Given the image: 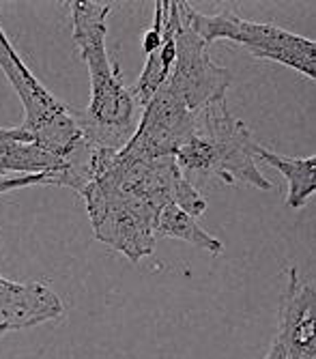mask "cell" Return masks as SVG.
<instances>
[{"mask_svg": "<svg viewBox=\"0 0 316 359\" xmlns=\"http://www.w3.org/2000/svg\"><path fill=\"white\" fill-rule=\"evenodd\" d=\"M62 312L60 297L46 284L0 278V336L56 320Z\"/></svg>", "mask_w": 316, "mask_h": 359, "instance_id": "obj_8", "label": "cell"}, {"mask_svg": "<svg viewBox=\"0 0 316 359\" xmlns=\"http://www.w3.org/2000/svg\"><path fill=\"white\" fill-rule=\"evenodd\" d=\"M181 7L187 24L194 28V32L207 46L219 39H228L243 46L252 56L280 62L310 80L316 78V43L312 39L273 24L247 22L233 11L205 15L198 13L189 3H181Z\"/></svg>", "mask_w": 316, "mask_h": 359, "instance_id": "obj_5", "label": "cell"}, {"mask_svg": "<svg viewBox=\"0 0 316 359\" xmlns=\"http://www.w3.org/2000/svg\"><path fill=\"white\" fill-rule=\"evenodd\" d=\"M92 233L132 263L157 245V219L166 205L192 217L207 211L205 196L177 166L174 157L134 159L118 151H95L92 179L80 194Z\"/></svg>", "mask_w": 316, "mask_h": 359, "instance_id": "obj_1", "label": "cell"}, {"mask_svg": "<svg viewBox=\"0 0 316 359\" xmlns=\"http://www.w3.org/2000/svg\"><path fill=\"white\" fill-rule=\"evenodd\" d=\"M168 9L174 24V65L170 76L162 84L172 97L198 114L209 104L226 100V90L233 84V74L209 56V46L187 24L183 7L177 0H168Z\"/></svg>", "mask_w": 316, "mask_h": 359, "instance_id": "obj_6", "label": "cell"}, {"mask_svg": "<svg viewBox=\"0 0 316 359\" xmlns=\"http://www.w3.org/2000/svg\"><path fill=\"white\" fill-rule=\"evenodd\" d=\"M65 166V159L39 147L20 127H0V179L18 175L56 172Z\"/></svg>", "mask_w": 316, "mask_h": 359, "instance_id": "obj_9", "label": "cell"}, {"mask_svg": "<svg viewBox=\"0 0 316 359\" xmlns=\"http://www.w3.org/2000/svg\"><path fill=\"white\" fill-rule=\"evenodd\" d=\"M174 56H177V50H174V24H172V15H170V9H168V0H166V9H164V41L162 46L157 48L155 52L146 54V62H144V69L136 82L132 90L134 100L140 108H144L151 97L160 90V86L166 82V78L170 76V69L174 65Z\"/></svg>", "mask_w": 316, "mask_h": 359, "instance_id": "obj_11", "label": "cell"}, {"mask_svg": "<svg viewBox=\"0 0 316 359\" xmlns=\"http://www.w3.org/2000/svg\"><path fill=\"white\" fill-rule=\"evenodd\" d=\"M256 159L273 166L289 183L287 205L291 209H301L305 201H310L316 191V157H284L280 153L269 151L259 142Z\"/></svg>", "mask_w": 316, "mask_h": 359, "instance_id": "obj_10", "label": "cell"}, {"mask_svg": "<svg viewBox=\"0 0 316 359\" xmlns=\"http://www.w3.org/2000/svg\"><path fill=\"white\" fill-rule=\"evenodd\" d=\"M265 359H284V357H282L280 348H277L275 344H271V348H269V353L265 355Z\"/></svg>", "mask_w": 316, "mask_h": 359, "instance_id": "obj_13", "label": "cell"}, {"mask_svg": "<svg viewBox=\"0 0 316 359\" xmlns=\"http://www.w3.org/2000/svg\"><path fill=\"white\" fill-rule=\"evenodd\" d=\"M74 41L90 76V104L78 110V127L82 138L106 151H121L134 138L142 108L132 90L123 84L121 72L106 50L108 15L112 3L97 0H69Z\"/></svg>", "mask_w": 316, "mask_h": 359, "instance_id": "obj_2", "label": "cell"}, {"mask_svg": "<svg viewBox=\"0 0 316 359\" xmlns=\"http://www.w3.org/2000/svg\"><path fill=\"white\" fill-rule=\"evenodd\" d=\"M287 284L280 299L275 344L284 359H316V292L314 286L303 282L295 267L284 271Z\"/></svg>", "mask_w": 316, "mask_h": 359, "instance_id": "obj_7", "label": "cell"}, {"mask_svg": "<svg viewBox=\"0 0 316 359\" xmlns=\"http://www.w3.org/2000/svg\"><path fill=\"white\" fill-rule=\"evenodd\" d=\"M256 147L249 127L231 114L226 100H217L198 112L174 161L187 179L217 177L226 185L243 183L269 191L273 183L256 166Z\"/></svg>", "mask_w": 316, "mask_h": 359, "instance_id": "obj_3", "label": "cell"}, {"mask_svg": "<svg viewBox=\"0 0 316 359\" xmlns=\"http://www.w3.org/2000/svg\"><path fill=\"white\" fill-rule=\"evenodd\" d=\"M0 69L18 93L24 108V121L20 129L52 155L65 159L82 140L78 110L56 100L35 78V74L26 67V62L15 52L3 26H0Z\"/></svg>", "mask_w": 316, "mask_h": 359, "instance_id": "obj_4", "label": "cell"}, {"mask_svg": "<svg viewBox=\"0 0 316 359\" xmlns=\"http://www.w3.org/2000/svg\"><path fill=\"white\" fill-rule=\"evenodd\" d=\"M157 237H168V239H179L185 243H192L200 250H207L213 256H219L224 252V243L217 237L209 235L205 228L196 222L189 213L179 209L177 205H166L157 219Z\"/></svg>", "mask_w": 316, "mask_h": 359, "instance_id": "obj_12", "label": "cell"}]
</instances>
